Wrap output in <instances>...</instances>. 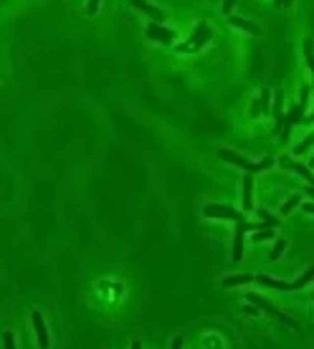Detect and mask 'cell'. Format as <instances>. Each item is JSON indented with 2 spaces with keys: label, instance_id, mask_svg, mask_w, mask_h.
I'll return each instance as SVG.
<instances>
[{
  "label": "cell",
  "instance_id": "30bf717a",
  "mask_svg": "<svg viewBox=\"0 0 314 349\" xmlns=\"http://www.w3.org/2000/svg\"><path fill=\"white\" fill-rule=\"evenodd\" d=\"M228 23L238 28V31H246L248 36H261V28L256 25V23H251V20H246V18H238V15H228Z\"/></svg>",
  "mask_w": 314,
  "mask_h": 349
},
{
  "label": "cell",
  "instance_id": "e575fe53",
  "mask_svg": "<svg viewBox=\"0 0 314 349\" xmlns=\"http://www.w3.org/2000/svg\"><path fill=\"white\" fill-rule=\"evenodd\" d=\"M312 299H314V293H312Z\"/></svg>",
  "mask_w": 314,
  "mask_h": 349
},
{
  "label": "cell",
  "instance_id": "1f68e13d",
  "mask_svg": "<svg viewBox=\"0 0 314 349\" xmlns=\"http://www.w3.org/2000/svg\"><path fill=\"white\" fill-rule=\"evenodd\" d=\"M129 349H142V344H140V342H132V347Z\"/></svg>",
  "mask_w": 314,
  "mask_h": 349
},
{
  "label": "cell",
  "instance_id": "4fadbf2b",
  "mask_svg": "<svg viewBox=\"0 0 314 349\" xmlns=\"http://www.w3.org/2000/svg\"><path fill=\"white\" fill-rule=\"evenodd\" d=\"M251 281H256L253 274H238V276H226V279H223V286L233 288V286H246V283H251Z\"/></svg>",
  "mask_w": 314,
  "mask_h": 349
},
{
  "label": "cell",
  "instance_id": "836d02e7",
  "mask_svg": "<svg viewBox=\"0 0 314 349\" xmlns=\"http://www.w3.org/2000/svg\"><path fill=\"white\" fill-rule=\"evenodd\" d=\"M309 165H312V167H314V154H312V162H309Z\"/></svg>",
  "mask_w": 314,
  "mask_h": 349
},
{
  "label": "cell",
  "instance_id": "7a4b0ae2",
  "mask_svg": "<svg viewBox=\"0 0 314 349\" xmlns=\"http://www.w3.org/2000/svg\"><path fill=\"white\" fill-rule=\"evenodd\" d=\"M264 228H271V225H261V223H236V233H233V248H231V258L236 263L243 258V240H246V233H256V230H264Z\"/></svg>",
  "mask_w": 314,
  "mask_h": 349
},
{
  "label": "cell",
  "instance_id": "5bb4252c",
  "mask_svg": "<svg viewBox=\"0 0 314 349\" xmlns=\"http://www.w3.org/2000/svg\"><path fill=\"white\" fill-rule=\"evenodd\" d=\"M284 251H286V240H281V238H279V240L271 246V251H269V261H279Z\"/></svg>",
  "mask_w": 314,
  "mask_h": 349
},
{
  "label": "cell",
  "instance_id": "603a6c76",
  "mask_svg": "<svg viewBox=\"0 0 314 349\" xmlns=\"http://www.w3.org/2000/svg\"><path fill=\"white\" fill-rule=\"evenodd\" d=\"M99 5H101V0H86V8H84V13H86V15H96Z\"/></svg>",
  "mask_w": 314,
  "mask_h": 349
},
{
  "label": "cell",
  "instance_id": "4dcf8cb0",
  "mask_svg": "<svg viewBox=\"0 0 314 349\" xmlns=\"http://www.w3.org/2000/svg\"><path fill=\"white\" fill-rule=\"evenodd\" d=\"M304 195H312V198H314V187H312V185H309V187L304 190Z\"/></svg>",
  "mask_w": 314,
  "mask_h": 349
},
{
  "label": "cell",
  "instance_id": "3957f363",
  "mask_svg": "<svg viewBox=\"0 0 314 349\" xmlns=\"http://www.w3.org/2000/svg\"><path fill=\"white\" fill-rule=\"evenodd\" d=\"M246 301H248V304H253L258 311H266L271 319H279V321H284V324H286V327H292V329L297 327V324H294V321H292L286 314H281V311H279V309H276L271 301H266L264 296H258V293H246Z\"/></svg>",
  "mask_w": 314,
  "mask_h": 349
},
{
  "label": "cell",
  "instance_id": "277c9868",
  "mask_svg": "<svg viewBox=\"0 0 314 349\" xmlns=\"http://www.w3.org/2000/svg\"><path fill=\"white\" fill-rule=\"evenodd\" d=\"M203 215L211 218V220H233V223H243V220H246L243 212L228 208V205H205V208H203Z\"/></svg>",
  "mask_w": 314,
  "mask_h": 349
},
{
  "label": "cell",
  "instance_id": "7402d4cb",
  "mask_svg": "<svg viewBox=\"0 0 314 349\" xmlns=\"http://www.w3.org/2000/svg\"><path fill=\"white\" fill-rule=\"evenodd\" d=\"M3 349H15V334L13 332H3Z\"/></svg>",
  "mask_w": 314,
  "mask_h": 349
},
{
  "label": "cell",
  "instance_id": "6da1fadb",
  "mask_svg": "<svg viewBox=\"0 0 314 349\" xmlns=\"http://www.w3.org/2000/svg\"><path fill=\"white\" fill-rule=\"evenodd\" d=\"M211 38H213L211 25H208V23H198L195 31H193V36H190V41L182 43V46H177V53H198L203 46L211 43Z\"/></svg>",
  "mask_w": 314,
  "mask_h": 349
},
{
  "label": "cell",
  "instance_id": "f546056e",
  "mask_svg": "<svg viewBox=\"0 0 314 349\" xmlns=\"http://www.w3.org/2000/svg\"><path fill=\"white\" fill-rule=\"evenodd\" d=\"M304 210H307V212H312V215H314V203H304Z\"/></svg>",
  "mask_w": 314,
  "mask_h": 349
},
{
  "label": "cell",
  "instance_id": "f1b7e54d",
  "mask_svg": "<svg viewBox=\"0 0 314 349\" xmlns=\"http://www.w3.org/2000/svg\"><path fill=\"white\" fill-rule=\"evenodd\" d=\"M170 349H182V337H175V339H172V347Z\"/></svg>",
  "mask_w": 314,
  "mask_h": 349
},
{
  "label": "cell",
  "instance_id": "d6986e66",
  "mask_svg": "<svg viewBox=\"0 0 314 349\" xmlns=\"http://www.w3.org/2000/svg\"><path fill=\"white\" fill-rule=\"evenodd\" d=\"M312 147H314V135H309L307 140H304V142H299V144L294 147V154H297V157H302V154H307V152H309Z\"/></svg>",
  "mask_w": 314,
  "mask_h": 349
},
{
  "label": "cell",
  "instance_id": "7c38bea8",
  "mask_svg": "<svg viewBox=\"0 0 314 349\" xmlns=\"http://www.w3.org/2000/svg\"><path fill=\"white\" fill-rule=\"evenodd\" d=\"M243 212H248V210H253V177L251 175H246L243 177Z\"/></svg>",
  "mask_w": 314,
  "mask_h": 349
},
{
  "label": "cell",
  "instance_id": "83f0119b",
  "mask_svg": "<svg viewBox=\"0 0 314 349\" xmlns=\"http://www.w3.org/2000/svg\"><path fill=\"white\" fill-rule=\"evenodd\" d=\"M292 3H294V0H274V5H276V8H289Z\"/></svg>",
  "mask_w": 314,
  "mask_h": 349
},
{
  "label": "cell",
  "instance_id": "ba28073f",
  "mask_svg": "<svg viewBox=\"0 0 314 349\" xmlns=\"http://www.w3.org/2000/svg\"><path fill=\"white\" fill-rule=\"evenodd\" d=\"M129 5H132V8H137V10H142L145 15H150L155 23H162V20L167 18V13H162V10H160V8H155V5H150L147 0H129Z\"/></svg>",
  "mask_w": 314,
  "mask_h": 349
},
{
  "label": "cell",
  "instance_id": "4316f807",
  "mask_svg": "<svg viewBox=\"0 0 314 349\" xmlns=\"http://www.w3.org/2000/svg\"><path fill=\"white\" fill-rule=\"evenodd\" d=\"M236 5V0H223V13H231Z\"/></svg>",
  "mask_w": 314,
  "mask_h": 349
},
{
  "label": "cell",
  "instance_id": "e0dca14e",
  "mask_svg": "<svg viewBox=\"0 0 314 349\" xmlns=\"http://www.w3.org/2000/svg\"><path fill=\"white\" fill-rule=\"evenodd\" d=\"M276 235V230L274 228H264V230H256L251 238H253V243H264V240H271Z\"/></svg>",
  "mask_w": 314,
  "mask_h": 349
},
{
  "label": "cell",
  "instance_id": "8992f818",
  "mask_svg": "<svg viewBox=\"0 0 314 349\" xmlns=\"http://www.w3.org/2000/svg\"><path fill=\"white\" fill-rule=\"evenodd\" d=\"M31 324H33V332H36V342H38V347L41 349H48L51 347V337H48V327H46V321H43V314L36 309V311H31Z\"/></svg>",
  "mask_w": 314,
  "mask_h": 349
},
{
  "label": "cell",
  "instance_id": "cb8c5ba5",
  "mask_svg": "<svg viewBox=\"0 0 314 349\" xmlns=\"http://www.w3.org/2000/svg\"><path fill=\"white\" fill-rule=\"evenodd\" d=\"M309 94H312V89L304 86V89H302V99H299V106H302L304 112H307V104H309Z\"/></svg>",
  "mask_w": 314,
  "mask_h": 349
},
{
  "label": "cell",
  "instance_id": "5b68a950",
  "mask_svg": "<svg viewBox=\"0 0 314 349\" xmlns=\"http://www.w3.org/2000/svg\"><path fill=\"white\" fill-rule=\"evenodd\" d=\"M218 159H223V162H228V165H236V167H241V170H246V172H253L256 170V162H251L248 157H243V154H238L233 149H226V147H218Z\"/></svg>",
  "mask_w": 314,
  "mask_h": 349
},
{
  "label": "cell",
  "instance_id": "9c48e42d",
  "mask_svg": "<svg viewBox=\"0 0 314 349\" xmlns=\"http://www.w3.org/2000/svg\"><path fill=\"white\" fill-rule=\"evenodd\" d=\"M256 283H258V286H266V288H276V291H294L292 283H286V281H281V279H271V276H266V274H258V276H256Z\"/></svg>",
  "mask_w": 314,
  "mask_h": 349
},
{
  "label": "cell",
  "instance_id": "52a82bcc",
  "mask_svg": "<svg viewBox=\"0 0 314 349\" xmlns=\"http://www.w3.org/2000/svg\"><path fill=\"white\" fill-rule=\"evenodd\" d=\"M145 36L150 38V41H157V43H175V38H177V33L175 31H170V28H165V25H160V23H147V28H145Z\"/></svg>",
  "mask_w": 314,
  "mask_h": 349
},
{
  "label": "cell",
  "instance_id": "484cf974",
  "mask_svg": "<svg viewBox=\"0 0 314 349\" xmlns=\"http://www.w3.org/2000/svg\"><path fill=\"white\" fill-rule=\"evenodd\" d=\"M258 109H261V101L256 99V101L251 104V117H258Z\"/></svg>",
  "mask_w": 314,
  "mask_h": 349
},
{
  "label": "cell",
  "instance_id": "d4e9b609",
  "mask_svg": "<svg viewBox=\"0 0 314 349\" xmlns=\"http://www.w3.org/2000/svg\"><path fill=\"white\" fill-rule=\"evenodd\" d=\"M243 314H248V316H258V309H256L253 304H248V306L243 309Z\"/></svg>",
  "mask_w": 314,
  "mask_h": 349
},
{
  "label": "cell",
  "instance_id": "2e32d148",
  "mask_svg": "<svg viewBox=\"0 0 314 349\" xmlns=\"http://www.w3.org/2000/svg\"><path fill=\"white\" fill-rule=\"evenodd\" d=\"M312 281H314V266H309V269H307L299 279L294 281L292 286H294V288H304V286H307V283H312Z\"/></svg>",
  "mask_w": 314,
  "mask_h": 349
},
{
  "label": "cell",
  "instance_id": "44dd1931",
  "mask_svg": "<svg viewBox=\"0 0 314 349\" xmlns=\"http://www.w3.org/2000/svg\"><path fill=\"white\" fill-rule=\"evenodd\" d=\"M269 167H274V157H271V154H266L261 162H256V170H253V172H264V170H269Z\"/></svg>",
  "mask_w": 314,
  "mask_h": 349
},
{
  "label": "cell",
  "instance_id": "ffe728a7",
  "mask_svg": "<svg viewBox=\"0 0 314 349\" xmlns=\"http://www.w3.org/2000/svg\"><path fill=\"white\" fill-rule=\"evenodd\" d=\"M304 59H307V66H309V71L314 73V43L312 41H307L304 43ZM314 91V89H312Z\"/></svg>",
  "mask_w": 314,
  "mask_h": 349
},
{
  "label": "cell",
  "instance_id": "ac0fdd59",
  "mask_svg": "<svg viewBox=\"0 0 314 349\" xmlns=\"http://www.w3.org/2000/svg\"><path fill=\"white\" fill-rule=\"evenodd\" d=\"M256 215H258V220H264L266 225H271V228H279V220H276V218H274V215H271V212H269L266 208H258V210H256Z\"/></svg>",
  "mask_w": 314,
  "mask_h": 349
},
{
  "label": "cell",
  "instance_id": "8fae6325",
  "mask_svg": "<svg viewBox=\"0 0 314 349\" xmlns=\"http://www.w3.org/2000/svg\"><path fill=\"white\" fill-rule=\"evenodd\" d=\"M281 165H284V167H289V170H294L299 177H304V180H307V182L314 187V175H312V170H309L307 165H302V162H292V159H286V157H281Z\"/></svg>",
  "mask_w": 314,
  "mask_h": 349
},
{
  "label": "cell",
  "instance_id": "d6a6232c",
  "mask_svg": "<svg viewBox=\"0 0 314 349\" xmlns=\"http://www.w3.org/2000/svg\"><path fill=\"white\" fill-rule=\"evenodd\" d=\"M304 122H314V114H309V117H304Z\"/></svg>",
  "mask_w": 314,
  "mask_h": 349
},
{
  "label": "cell",
  "instance_id": "9a60e30c",
  "mask_svg": "<svg viewBox=\"0 0 314 349\" xmlns=\"http://www.w3.org/2000/svg\"><path fill=\"white\" fill-rule=\"evenodd\" d=\"M302 195H304V193H297V195H292V198H289V200L281 205V215H289V212H292L294 208H299V203H302Z\"/></svg>",
  "mask_w": 314,
  "mask_h": 349
}]
</instances>
